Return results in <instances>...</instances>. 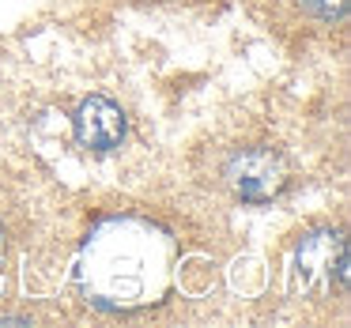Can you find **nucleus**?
I'll return each mask as SVG.
<instances>
[{
  "label": "nucleus",
  "mask_w": 351,
  "mask_h": 328,
  "mask_svg": "<svg viewBox=\"0 0 351 328\" xmlns=\"http://www.w3.org/2000/svg\"><path fill=\"white\" fill-rule=\"evenodd\" d=\"M227 181L245 204H268L283 192L287 185V170H283V159L268 147H250V151L230 155L227 162Z\"/></svg>",
  "instance_id": "f257e3e1"
},
{
  "label": "nucleus",
  "mask_w": 351,
  "mask_h": 328,
  "mask_svg": "<svg viewBox=\"0 0 351 328\" xmlns=\"http://www.w3.org/2000/svg\"><path fill=\"white\" fill-rule=\"evenodd\" d=\"M72 132L84 147L91 151H114L125 140V114L114 99L106 94H91L80 102V110L72 114Z\"/></svg>",
  "instance_id": "f03ea898"
},
{
  "label": "nucleus",
  "mask_w": 351,
  "mask_h": 328,
  "mask_svg": "<svg viewBox=\"0 0 351 328\" xmlns=\"http://www.w3.org/2000/svg\"><path fill=\"white\" fill-rule=\"evenodd\" d=\"M302 8L325 23H336V19L348 16V0H302Z\"/></svg>",
  "instance_id": "7ed1b4c3"
}]
</instances>
